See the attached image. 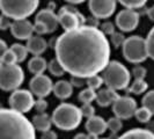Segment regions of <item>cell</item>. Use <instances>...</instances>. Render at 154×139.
<instances>
[{
  "mask_svg": "<svg viewBox=\"0 0 154 139\" xmlns=\"http://www.w3.org/2000/svg\"><path fill=\"white\" fill-rule=\"evenodd\" d=\"M29 88L34 96H37L38 99H44L52 93L54 82L50 77L45 74H38L32 77L29 82Z\"/></svg>",
  "mask_w": 154,
  "mask_h": 139,
  "instance_id": "obj_13",
  "label": "cell"
},
{
  "mask_svg": "<svg viewBox=\"0 0 154 139\" xmlns=\"http://www.w3.org/2000/svg\"><path fill=\"white\" fill-rule=\"evenodd\" d=\"M96 99V91H93L91 88H85L78 95V100L80 101L82 104L85 103H92L93 101H95Z\"/></svg>",
  "mask_w": 154,
  "mask_h": 139,
  "instance_id": "obj_26",
  "label": "cell"
},
{
  "mask_svg": "<svg viewBox=\"0 0 154 139\" xmlns=\"http://www.w3.org/2000/svg\"><path fill=\"white\" fill-rule=\"evenodd\" d=\"M48 9H50V11H54L56 9V2H54V1H50L49 2V6H48Z\"/></svg>",
  "mask_w": 154,
  "mask_h": 139,
  "instance_id": "obj_47",
  "label": "cell"
},
{
  "mask_svg": "<svg viewBox=\"0 0 154 139\" xmlns=\"http://www.w3.org/2000/svg\"><path fill=\"white\" fill-rule=\"evenodd\" d=\"M140 20L138 11L125 8L122 9L116 16V26L123 32H130L137 29Z\"/></svg>",
  "mask_w": 154,
  "mask_h": 139,
  "instance_id": "obj_11",
  "label": "cell"
},
{
  "mask_svg": "<svg viewBox=\"0 0 154 139\" xmlns=\"http://www.w3.org/2000/svg\"><path fill=\"white\" fill-rule=\"evenodd\" d=\"M97 139H109V138H97Z\"/></svg>",
  "mask_w": 154,
  "mask_h": 139,
  "instance_id": "obj_49",
  "label": "cell"
},
{
  "mask_svg": "<svg viewBox=\"0 0 154 139\" xmlns=\"http://www.w3.org/2000/svg\"><path fill=\"white\" fill-rule=\"evenodd\" d=\"M34 32H36L38 36H42V35H45V34H48V29H46L43 24L35 22V23H34Z\"/></svg>",
  "mask_w": 154,
  "mask_h": 139,
  "instance_id": "obj_41",
  "label": "cell"
},
{
  "mask_svg": "<svg viewBox=\"0 0 154 139\" xmlns=\"http://www.w3.org/2000/svg\"><path fill=\"white\" fill-rule=\"evenodd\" d=\"M147 76V70L146 67L141 66V65H136L131 72V77H133L134 79H145V77Z\"/></svg>",
  "mask_w": 154,
  "mask_h": 139,
  "instance_id": "obj_35",
  "label": "cell"
},
{
  "mask_svg": "<svg viewBox=\"0 0 154 139\" xmlns=\"http://www.w3.org/2000/svg\"><path fill=\"white\" fill-rule=\"evenodd\" d=\"M59 24L63 27L64 31H69L75 29L78 27L85 26L86 17L72 5L63 6L58 12Z\"/></svg>",
  "mask_w": 154,
  "mask_h": 139,
  "instance_id": "obj_8",
  "label": "cell"
},
{
  "mask_svg": "<svg viewBox=\"0 0 154 139\" xmlns=\"http://www.w3.org/2000/svg\"><path fill=\"white\" fill-rule=\"evenodd\" d=\"M112 113L115 117H118L119 119H130L134 116V113L138 108L137 101L129 95L119 96L117 100L112 103Z\"/></svg>",
  "mask_w": 154,
  "mask_h": 139,
  "instance_id": "obj_10",
  "label": "cell"
},
{
  "mask_svg": "<svg viewBox=\"0 0 154 139\" xmlns=\"http://www.w3.org/2000/svg\"><path fill=\"white\" fill-rule=\"evenodd\" d=\"M9 30L12 32V36L15 37L16 39H20V41L27 39L28 41L34 34V24L27 19L14 20L12 22Z\"/></svg>",
  "mask_w": 154,
  "mask_h": 139,
  "instance_id": "obj_14",
  "label": "cell"
},
{
  "mask_svg": "<svg viewBox=\"0 0 154 139\" xmlns=\"http://www.w3.org/2000/svg\"><path fill=\"white\" fill-rule=\"evenodd\" d=\"M146 49H147V54L151 59L154 60V26L151 28V30L148 31L146 37Z\"/></svg>",
  "mask_w": 154,
  "mask_h": 139,
  "instance_id": "obj_31",
  "label": "cell"
},
{
  "mask_svg": "<svg viewBox=\"0 0 154 139\" xmlns=\"http://www.w3.org/2000/svg\"><path fill=\"white\" fill-rule=\"evenodd\" d=\"M9 49L14 52L17 63L24 62V60L27 59V57H28V54H29L27 46L21 44V43H14V44H12V46H11Z\"/></svg>",
  "mask_w": 154,
  "mask_h": 139,
  "instance_id": "obj_24",
  "label": "cell"
},
{
  "mask_svg": "<svg viewBox=\"0 0 154 139\" xmlns=\"http://www.w3.org/2000/svg\"><path fill=\"white\" fill-rule=\"evenodd\" d=\"M31 123L34 125L35 130L36 131H39L41 133L44 131H48L51 129V125H52V118L51 116L46 113H43V114H37V115L34 116Z\"/></svg>",
  "mask_w": 154,
  "mask_h": 139,
  "instance_id": "obj_20",
  "label": "cell"
},
{
  "mask_svg": "<svg viewBox=\"0 0 154 139\" xmlns=\"http://www.w3.org/2000/svg\"><path fill=\"white\" fill-rule=\"evenodd\" d=\"M117 1L121 5H123L125 8L138 11L140 8L145 7V5H146V2L148 0H117Z\"/></svg>",
  "mask_w": 154,
  "mask_h": 139,
  "instance_id": "obj_28",
  "label": "cell"
},
{
  "mask_svg": "<svg viewBox=\"0 0 154 139\" xmlns=\"http://www.w3.org/2000/svg\"><path fill=\"white\" fill-rule=\"evenodd\" d=\"M106 36L107 35H112L114 32L116 31V27H115V24L112 22H110V21H106V22H103L102 24L100 26V28H99Z\"/></svg>",
  "mask_w": 154,
  "mask_h": 139,
  "instance_id": "obj_37",
  "label": "cell"
},
{
  "mask_svg": "<svg viewBox=\"0 0 154 139\" xmlns=\"http://www.w3.org/2000/svg\"><path fill=\"white\" fill-rule=\"evenodd\" d=\"M12 19H9L8 16L1 14L0 15V30H7L11 29V26H12Z\"/></svg>",
  "mask_w": 154,
  "mask_h": 139,
  "instance_id": "obj_39",
  "label": "cell"
},
{
  "mask_svg": "<svg viewBox=\"0 0 154 139\" xmlns=\"http://www.w3.org/2000/svg\"><path fill=\"white\" fill-rule=\"evenodd\" d=\"M117 139H154V132L143 128H136L124 132Z\"/></svg>",
  "mask_w": 154,
  "mask_h": 139,
  "instance_id": "obj_21",
  "label": "cell"
},
{
  "mask_svg": "<svg viewBox=\"0 0 154 139\" xmlns=\"http://www.w3.org/2000/svg\"><path fill=\"white\" fill-rule=\"evenodd\" d=\"M41 139H58V134L50 129L41 133Z\"/></svg>",
  "mask_w": 154,
  "mask_h": 139,
  "instance_id": "obj_42",
  "label": "cell"
},
{
  "mask_svg": "<svg viewBox=\"0 0 154 139\" xmlns=\"http://www.w3.org/2000/svg\"><path fill=\"white\" fill-rule=\"evenodd\" d=\"M69 82H71V85L73 86V88H74V87L79 88V87L86 86V79L85 78H80V77H72Z\"/></svg>",
  "mask_w": 154,
  "mask_h": 139,
  "instance_id": "obj_40",
  "label": "cell"
},
{
  "mask_svg": "<svg viewBox=\"0 0 154 139\" xmlns=\"http://www.w3.org/2000/svg\"><path fill=\"white\" fill-rule=\"evenodd\" d=\"M101 77L103 79V84L116 92L126 89L131 82V72L125 65L117 60H110Z\"/></svg>",
  "mask_w": 154,
  "mask_h": 139,
  "instance_id": "obj_4",
  "label": "cell"
},
{
  "mask_svg": "<svg viewBox=\"0 0 154 139\" xmlns=\"http://www.w3.org/2000/svg\"><path fill=\"white\" fill-rule=\"evenodd\" d=\"M117 0H88V9L95 19H108L115 13Z\"/></svg>",
  "mask_w": 154,
  "mask_h": 139,
  "instance_id": "obj_12",
  "label": "cell"
},
{
  "mask_svg": "<svg viewBox=\"0 0 154 139\" xmlns=\"http://www.w3.org/2000/svg\"><path fill=\"white\" fill-rule=\"evenodd\" d=\"M24 81V72L19 64L2 65L0 67V89L14 92L19 89Z\"/></svg>",
  "mask_w": 154,
  "mask_h": 139,
  "instance_id": "obj_6",
  "label": "cell"
},
{
  "mask_svg": "<svg viewBox=\"0 0 154 139\" xmlns=\"http://www.w3.org/2000/svg\"><path fill=\"white\" fill-rule=\"evenodd\" d=\"M7 49H8L7 43H6L2 39H0V56H2L4 52H5Z\"/></svg>",
  "mask_w": 154,
  "mask_h": 139,
  "instance_id": "obj_43",
  "label": "cell"
},
{
  "mask_svg": "<svg viewBox=\"0 0 154 139\" xmlns=\"http://www.w3.org/2000/svg\"><path fill=\"white\" fill-rule=\"evenodd\" d=\"M125 36H124L123 32H117L115 31L111 36H110V43L115 48H121L123 45V43L125 42Z\"/></svg>",
  "mask_w": 154,
  "mask_h": 139,
  "instance_id": "obj_34",
  "label": "cell"
},
{
  "mask_svg": "<svg viewBox=\"0 0 154 139\" xmlns=\"http://www.w3.org/2000/svg\"><path fill=\"white\" fill-rule=\"evenodd\" d=\"M35 22L41 23L48 29V34L54 32L57 30L59 26V20H58V14H56L54 11L50 9H42L35 16Z\"/></svg>",
  "mask_w": 154,
  "mask_h": 139,
  "instance_id": "obj_15",
  "label": "cell"
},
{
  "mask_svg": "<svg viewBox=\"0 0 154 139\" xmlns=\"http://www.w3.org/2000/svg\"><path fill=\"white\" fill-rule=\"evenodd\" d=\"M0 139H37L34 125L23 114L0 108Z\"/></svg>",
  "mask_w": 154,
  "mask_h": 139,
  "instance_id": "obj_2",
  "label": "cell"
},
{
  "mask_svg": "<svg viewBox=\"0 0 154 139\" xmlns=\"http://www.w3.org/2000/svg\"><path fill=\"white\" fill-rule=\"evenodd\" d=\"M49 107V103L45 99H37L35 100V104H34V109L37 111V114H43L46 113V109Z\"/></svg>",
  "mask_w": 154,
  "mask_h": 139,
  "instance_id": "obj_38",
  "label": "cell"
},
{
  "mask_svg": "<svg viewBox=\"0 0 154 139\" xmlns=\"http://www.w3.org/2000/svg\"><path fill=\"white\" fill-rule=\"evenodd\" d=\"M102 85H103V79L99 74H95L86 79V86L93 91H97L99 88H101Z\"/></svg>",
  "mask_w": 154,
  "mask_h": 139,
  "instance_id": "obj_30",
  "label": "cell"
},
{
  "mask_svg": "<svg viewBox=\"0 0 154 139\" xmlns=\"http://www.w3.org/2000/svg\"><path fill=\"white\" fill-rule=\"evenodd\" d=\"M54 96L59 100H67L73 94V86L67 80H59L56 84H54Z\"/></svg>",
  "mask_w": 154,
  "mask_h": 139,
  "instance_id": "obj_19",
  "label": "cell"
},
{
  "mask_svg": "<svg viewBox=\"0 0 154 139\" xmlns=\"http://www.w3.org/2000/svg\"><path fill=\"white\" fill-rule=\"evenodd\" d=\"M48 71L50 72V74H52L54 77H63L66 72L64 71L63 66L60 65V63L57 60V58L51 59L50 62L48 63Z\"/></svg>",
  "mask_w": 154,
  "mask_h": 139,
  "instance_id": "obj_25",
  "label": "cell"
},
{
  "mask_svg": "<svg viewBox=\"0 0 154 139\" xmlns=\"http://www.w3.org/2000/svg\"><path fill=\"white\" fill-rule=\"evenodd\" d=\"M1 59H2L4 65H13V64H17L15 54H14V52H13L11 49H7V50L4 52V54L1 56Z\"/></svg>",
  "mask_w": 154,
  "mask_h": 139,
  "instance_id": "obj_33",
  "label": "cell"
},
{
  "mask_svg": "<svg viewBox=\"0 0 154 139\" xmlns=\"http://www.w3.org/2000/svg\"><path fill=\"white\" fill-rule=\"evenodd\" d=\"M51 118H52V124L59 130L72 131L79 128L84 117L79 107L73 103L64 102L56 107Z\"/></svg>",
  "mask_w": 154,
  "mask_h": 139,
  "instance_id": "obj_3",
  "label": "cell"
},
{
  "mask_svg": "<svg viewBox=\"0 0 154 139\" xmlns=\"http://www.w3.org/2000/svg\"><path fill=\"white\" fill-rule=\"evenodd\" d=\"M124 58L132 64H140L148 57L146 49V41L141 36H130L125 39L122 45Z\"/></svg>",
  "mask_w": 154,
  "mask_h": 139,
  "instance_id": "obj_7",
  "label": "cell"
},
{
  "mask_svg": "<svg viewBox=\"0 0 154 139\" xmlns=\"http://www.w3.org/2000/svg\"><path fill=\"white\" fill-rule=\"evenodd\" d=\"M73 139H89V136H88V134H86V133H82V132H80V133L75 134Z\"/></svg>",
  "mask_w": 154,
  "mask_h": 139,
  "instance_id": "obj_45",
  "label": "cell"
},
{
  "mask_svg": "<svg viewBox=\"0 0 154 139\" xmlns=\"http://www.w3.org/2000/svg\"><path fill=\"white\" fill-rule=\"evenodd\" d=\"M85 128L88 134H93L96 137L103 134L108 130L107 121L101 116H93L91 118H88L85 123Z\"/></svg>",
  "mask_w": 154,
  "mask_h": 139,
  "instance_id": "obj_16",
  "label": "cell"
},
{
  "mask_svg": "<svg viewBox=\"0 0 154 139\" xmlns=\"http://www.w3.org/2000/svg\"><path fill=\"white\" fill-rule=\"evenodd\" d=\"M66 2H69V5H78V4H82L86 0H65Z\"/></svg>",
  "mask_w": 154,
  "mask_h": 139,
  "instance_id": "obj_46",
  "label": "cell"
},
{
  "mask_svg": "<svg viewBox=\"0 0 154 139\" xmlns=\"http://www.w3.org/2000/svg\"><path fill=\"white\" fill-rule=\"evenodd\" d=\"M80 110H81L82 117H86L87 119L93 117V116H95V108L93 107L92 103H85V104H82L80 107Z\"/></svg>",
  "mask_w": 154,
  "mask_h": 139,
  "instance_id": "obj_36",
  "label": "cell"
},
{
  "mask_svg": "<svg viewBox=\"0 0 154 139\" xmlns=\"http://www.w3.org/2000/svg\"><path fill=\"white\" fill-rule=\"evenodd\" d=\"M107 125H108V130L112 132V133H118L123 129V122L122 119H119L118 117H111L107 121Z\"/></svg>",
  "mask_w": 154,
  "mask_h": 139,
  "instance_id": "obj_32",
  "label": "cell"
},
{
  "mask_svg": "<svg viewBox=\"0 0 154 139\" xmlns=\"http://www.w3.org/2000/svg\"><path fill=\"white\" fill-rule=\"evenodd\" d=\"M26 46H27L28 51L34 56H41L42 54L45 52L49 45H48V42L42 36H38V35L34 36L32 35L30 39H28Z\"/></svg>",
  "mask_w": 154,
  "mask_h": 139,
  "instance_id": "obj_18",
  "label": "cell"
},
{
  "mask_svg": "<svg viewBox=\"0 0 154 139\" xmlns=\"http://www.w3.org/2000/svg\"><path fill=\"white\" fill-rule=\"evenodd\" d=\"M148 89V84L145 81V79H134L133 82L129 85L128 91L134 95H141Z\"/></svg>",
  "mask_w": 154,
  "mask_h": 139,
  "instance_id": "obj_23",
  "label": "cell"
},
{
  "mask_svg": "<svg viewBox=\"0 0 154 139\" xmlns=\"http://www.w3.org/2000/svg\"><path fill=\"white\" fill-rule=\"evenodd\" d=\"M28 70L35 76L44 74V72L48 70V63L45 58L41 56H34L28 63Z\"/></svg>",
  "mask_w": 154,
  "mask_h": 139,
  "instance_id": "obj_22",
  "label": "cell"
},
{
  "mask_svg": "<svg viewBox=\"0 0 154 139\" xmlns=\"http://www.w3.org/2000/svg\"><path fill=\"white\" fill-rule=\"evenodd\" d=\"M39 5V0H0L1 14L14 20H23L32 15Z\"/></svg>",
  "mask_w": 154,
  "mask_h": 139,
  "instance_id": "obj_5",
  "label": "cell"
},
{
  "mask_svg": "<svg viewBox=\"0 0 154 139\" xmlns=\"http://www.w3.org/2000/svg\"><path fill=\"white\" fill-rule=\"evenodd\" d=\"M141 107L147 108L151 111V114L154 116V89L153 91H148L143 96V99H141Z\"/></svg>",
  "mask_w": 154,
  "mask_h": 139,
  "instance_id": "obj_29",
  "label": "cell"
},
{
  "mask_svg": "<svg viewBox=\"0 0 154 139\" xmlns=\"http://www.w3.org/2000/svg\"><path fill=\"white\" fill-rule=\"evenodd\" d=\"M56 58L71 77L87 78L103 72L110 62V42L99 29L81 26L56 39Z\"/></svg>",
  "mask_w": 154,
  "mask_h": 139,
  "instance_id": "obj_1",
  "label": "cell"
},
{
  "mask_svg": "<svg viewBox=\"0 0 154 139\" xmlns=\"http://www.w3.org/2000/svg\"><path fill=\"white\" fill-rule=\"evenodd\" d=\"M152 116L153 115L151 114V111L147 108H145V107L137 108L136 113H134V117H136V119L138 121L139 123H148L151 121Z\"/></svg>",
  "mask_w": 154,
  "mask_h": 139,
  "instance_id": "obj_27",
  "label": "cell"
},
{
  "mask_svg": "<svg viewBox=\"0 0 154 139\" xmlns=\"http://www.w3.org/2000/svg\"><path fill=\"white\" fill-rule=\"evenodd\" d=\"M8 104L12 110H15L17 113L24 115L34 108L35 97L29 89L19 88L14 92H12L8 99Z\"/></svg>",
  "mask_w": 154,
  "mask_h": 139,
  "instance_id": "obj_9",
  "label": "cell"
},
{
  "mask_svg": "<svg viewBox=\"0 0 154 139\" xmlns=\"http://www.w3.org/2000/svg\"><path fill=\"white\" fill-rule=\"evenodd\" d=\"M146 15L149 17V20H151V21H153L154 22V6H152V7H149L148 9H147Z\"/></svg>",
  "mask_w": 154,
  "mask_h": 139,
  "instance_id": "obj_44",
  "label": "cell"
},
{
  "mask_svg": "<svg viewBox=\"0 0 154 139\" xmlns=\"http://www.w3.org/2000/svg\"><path fill=\"white\" fill-rule=\"evenodd\" d=\"M4 65V63H2V59H1V56H0V67Z\"/></svg>",
  "mask_w": 154,
  "mask_h": 139,
  "instance_id": "obj_48",
  "label": "cell"
},
{
  "mask_svg": "<svg viewBox=\"0 0 154 139\" xmlns=\"http://www.w3.org/2000/svg\"><path fill=\"white\" fill-rule=\"evenodd\" d=\"M119 97V95L117 94L116 91L111 89V88H102L99 92H96V103L102 107V108H106L109 106H112V103L115 102L117 99Z\"/></svg>",
  "mask_w": 154,
  "mask_h": 139,
  "instance_id": "obj_17",
  "label": "cell"
}]
</instances>
